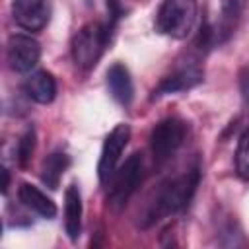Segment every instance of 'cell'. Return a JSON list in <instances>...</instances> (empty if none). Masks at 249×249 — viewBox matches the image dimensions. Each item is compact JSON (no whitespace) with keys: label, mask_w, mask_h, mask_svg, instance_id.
<instances>
[{"label":"cell","mask_w":249,"mask_h":249,"mask_svg":"<svg viewBox=\"0 0 249 249\" xmlns=\"http://www.w3.org/2000/svg\"><path fill=\"white\" fill-rule=\"evenodd\" d=\"M107 88L111 97L121 105H130L134 97V84L130 78V72L124 64L115 62L107 70Z\"/></svg>","instance_id":"30bf717a"},{"label":"cell","mask_w":249,"mask_h":249,"mask_svg":"<svg viewBox=\"0 0 249 249\" xmlns=\"http://www.w3.org/2000/svg\"><path fill=\"white\" fill-rule=\"evenodd\" d=\"M239 84H241V93H243V99L249 107V68H245L241 72V78H239Z\"/></svg>","instance_id":"ac0fdd59"},{"label":"cell","mask_w":249,"mask_h":249,"mask_svg":"<svg viewBox=\"0 0 249 249\" xmlns=\"http://www.w3.org/2000/svg\"><path fill=\"white\" fill-rule=\"evenodd\" d=\"M35 140H37L35 128H33V126H27V128L23 130V134L19 136L18 146H16V160H18V163H19L21 167L27 165V161L31 160V156H33V152H35Z\"/></svg>","instance_id":"e0dca14e"},{"label":"cell","mask_w":249,"mask_h":249,"mask_svg":"<svg viewBox=\"0 0 249 249\" xmlns=\"http://www.w3.org/2000/svg\"><path fill=\"white\" fill-rule=\"evenodd\" d=\"M220 8H222V21L214 29V41H224L231 35L235 21L241 16L243 0H220Z\"/></svg>","instance_id":"9a60e30c"},{"label":"cell","mask_w":249,"mask_h":249,"mask_svg":"<svg viewBox=\"0 0 249 249\" xmlns=\"http://www.w3.org/2000/svg\"><path fill=\"white\" fill-rule=\"evenodd\" d=\"M130 140V126L126 123H119L105 138L103 148H101V156H99V163H97V177L101 183H107L111 179V175L117 169L119 158L123 154V150L126 148Z\"/></svg>","instance_id":"8992f818"},{"label":"cell","mask_w":249,"mask_h":249,"mask_svg":"<svg viewBox=\"0 0 249 249\" xmlns=\"http://www.w3.org/2000/svg\"><path fill=\"white\" fill-rule=\"evenodd\" d=\"M196 0H163L156 16V31L173 39H185L196 21Z\"/></svg>","instance_id":"3957f363"},{"label":"cell","mask_w":249,"mask_h":249,"mask_svg":"<svg viewBox=\"0 0 249 249\" xmlns=\"http://www.w3.org/2000/svg\"><path fill=\"white\" fill-rule=\"evenodd\" d=\"M23 89L27 93L29 99H33L35 103L47 105L56 97V80L51 72L47 70H37L33 74L27 76Z\"/></svg>","instance_id":"8fae6325"},{"label":"cell","mask_w":249,"mask_h":249,"mask_svg":"<svg viewBox=\"0 0 249 249\" xmlns=\"http://www.w3.org/2000/svg\"><path fill=\"white\" fill-rule=\"evenodd\" d=\"M142 173H144V161L140 154L128 156V160L119 169H115V173L111 175V185L107 195V200L113 208L119 210L128 202V198L134 195V191L142 181Z\"/></svg>","instance_id":"277c9868"},{"label":"cell","mask_w":249,"mask_h":249,"mask_svg":"<svg viewBox=\"0 0 249 249\" xmlns=\"http://www.w3.org/2000/svg\"><path fill=\"white\" fill-rule=\"evenodd\" d=\"M64 230L70 241H76L82 231V195L76 183L68 185L64 193Z\"/></svg>","instance_id":"7c38bea8"},{"label":"cell","mask_w":249,"mask_h":249,"mask_svg":"<svg viewBox=\"0 0 249 249\" xmlns=\"http://www.w3.org/2000/svg\"><path fill=\"white\" fill-rule=\"evenodd\" d=\"M70 165V158L64 152H53L51 156L45 158L43 167H41V181L49 187V189H56L60 183L62 173L68 169Z\"/></svg>","instance_id":"5bb4252c"},{"label":"cell","mask_w":249,"mask_h":249,"mask_svg":"<svg viewBox=\"0 0 249 249\" xmlns=\"http://www.w3.org/2000/svg\"><path fill=\"white\" fill-rule=\"evenodd\" d=\"M111 29L107 21H89L78 29L72 37V58L78 68L89 70L97 64L111 39Z\"/></svg>","instance_id":"7a4b0ae2"},{"label":"cell","mask_w":249,"mask_h":249,"mask_svg":"<svg viewBox=\"0 0 249 249\" xmlns=\"http://www.w3.org/2000/svg\"><path fill=\"white\" fill-rule=\"evenodd\" d=\"M41 58V47L31 35L16 33L8 39L6 60L14 72H29Z\"/></svg>","instance_id":"52a82bcc"},{"label":"cell","mask_w":249,"mask_h":249,"mask_svg":"<svg viewBox=\"0 0 249 249\" xmlns=\"http://www.w3.org/2000/svg\"><path fill=\"white\" fill-rule=\"evenodd\" d=\"M198 183H200V167L198 165H193V167L185 169L181 175L165 181L160 187L154 202L150 204V210L146 212V216H144L146 220L142 222V226L146 228L160 218H165V216H171V214H177L179 210H183L195 196Z\"/></svg>","instance_id":"6da1fadb"},{"label":"cell","mask_w":249,"mask_h":249,"mask_svg":"<svg viewBox=\"0 0 249 249\" xmlns=\"http://www.w3.org/2000/svg\"><path fill=\"white\" fill-rule=\"evenodd\" d=\"M187 134V126L181 119L177 117H167L163 121H160L150 134V150L152 156L158 163H163L165 160H169L183 144Z\"/></svg>","instance_id":"5b68a950"},{"label":"cell","mask_w":249,"mask_h":249,"mask_svg":"<svg viewBox=\"0 0 249 249\" xmlns=\"http://www.w3.org/2000/svg\"><path fill=\"white\" fill-rule=\"evenodd\" d=\"M18 198H19V202H21L25 208L37 212L39 216H43V218H47V220H51V218L56 216V204H54L41 189H37V187L31 185V183H21V185H19V189H18Z\"/></svg>","instance_id":"4fadbf2b"},{"label":"cell","mask_w":249,"mask_h":249,"mask_svg":"<svg viewBox=\"0 0 249 249\" xmlns=\"http://www.w3.org/2000/svg\"><path fill=\"white\" fill-rule=\"evenodd\" d=\"M235 171L239 179L249 181V128H245L237 140L235 150Z\"/></svg>","instance_id":"2e32d148"},{"label":"cell","mask_w":249,"mask_h":249,"mask_svg":"<svg viewBox=\"0 0 249 249\" xmlns=\"http://www.w3.org/2000/svg\"><path fill=\"white\" fill-rule=\"evenodd\" d=\"M202 80H204V72L196 62L181 64L171 74L161 78V82L152 91V99H158V97L169 95V93H177V91H187V89L198 86Z\"/></svg>","instance_id":"ba28073f"},{"label":"cell","mask_w":249,"mask_h":249,"mask_svg":"<svg viewBox=\"0 0 249 249\" xmlns=\"http://www.w3.org/2000/svg\"><path fill=\"white\" fill-rule=\"evenodd\" d=\"M12 18L25 31H41L51 19V0H14Z\"/></svg>","instance_id":"9c48e42d"},{"label":"cell","mask_w":249,"mask_h":249,"mask_svg":"<svg viewBox=\"0 0 249 249\" xmlns=\"http://www.w3.org/2000/svg\"><path fill=\"white\" fill-rule=\"evenodd\" d=\"M2 175H4V181H2V193H6V191H8V185H10V173H8L6 167L2 169Z\"/></svg>","instance_id":"d6986e66"}]
</instances>
